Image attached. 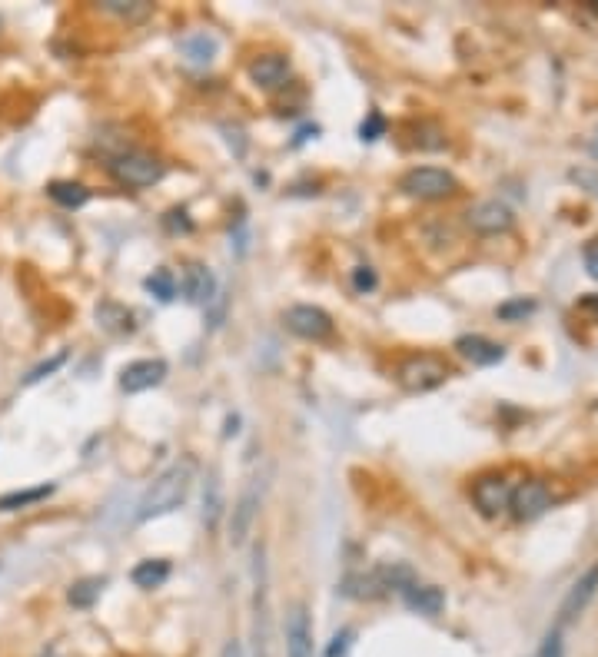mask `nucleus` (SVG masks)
<instances>
[{
	"label": "nucleus",
	"mask_w": 598,
	"mask_h": 657,
	"mask_svg": "<svg viewBox=\"0 0 598 657\" xmlns=\"http://www.w3.org/2000/svg\"><path fill=\"white\" fill-rule=\"evenodd\" d=\"M197 472H200V465H197V458H190V455H183L180 462H173L167 472L147 488V495L140 498V505H137L140 525L150 518L170 515V511H177L183 502H187L190 492H193V482H197Z\"/></svg>",
	"instance_id": "nucleus-1"
},
{
	"label": "nucleus",
	"mask_w": 598,
	"mask_h": 657,
	"mask_svg": "<svg viewBox=\"0 0 598 657\" xmlns=\"http://www.w3.org/2000/svg\"><path fill=\"white\" fill-rule=\"evenodd\" d=\"M110 176L127 190H147V186L160 183L167 166L160 163V156H153L147 150H123L117 156H110L107 163Z\"/></svg>",
	"instance_id": "nucleus-2"
},
{
	"label": "nucleus",
	"mask_w": 598,
	"mask_h": 657,
	"mask_svg": "<svg viewBox=\"0 0 598 657\" xmlns=\"http://www.w3.org/2000/svg\"><path fill=\"white\" fill-rule=\"evenodd\" d=\"M449 362L436 356V352H419V356H409L406 362L396 369V382L402 385L406 392L412 395H422V392H432L439 385H446L449 379Z\"/></svg>",
	"instance_id": "nucleus-3"
},
{
	"label": "nucleus",
	"mask_w": 598,
	"mask_h": 657,
	"mask_svg": "<svg viewBox=\"0 0 598 657\" xmlns=\"http://www.w3.org/2000/svg\"><path fill=\"white\" fill-rule=\"evenodd\" d=\"M456 176L439 166H416L399 180V190L412 196V200H446L456 193Z\"/></svg>",
	"instance_id": "nucleus-4"
},
{
	"label": "nucleus",
	"mask_w": 598,
	"mask_h": 657,
	"mask_svg": "<svg viewBox=\"0 0 598 657\" xmlns=\"http://www.w3.org/2000/svg\"><path fill=\"white\" fill-rule=\"evenodd\" d=\"M256 594H253V641H256V657H270V601H266V548H256Z\"/></svg>",
	"instance_id": "nucleus-5"
},
{
	"label": "nucleus",
	"mask_w": 598,
	"mask_h": 657,
	"mask_svg": "<svg viewBox=\"0 0 598 657\" xmlns=\"http://www.w3.org/2000/svg\"><path fill=\"white\" fill-rule=\"evenodd\" d=\"M283 322L286 329L293 332L299 339H309V342H319V339H329L333 336V316L319 306H290L283 312Z\"/></svg>",
	"instance_id": "nucleus-6"
},
{
	"label": "nucleus",
	"mask_w": 598,
	"mask_h": 657,
	"mask_svg": "<svg viewBox=\"0 0 598 657\" xmlns=\"http://www.w3.org/2000/svg\"><path fill=\"white\" fill-rule=\"evenodd\" d=\"M552 505V492L542 478H525L512 488V498H509V508L512 515L519 521H535L539 515H545Z\"/></svg>",
	"instance_id": "nucleus-7"
},
{
	"label": "nucleus",
	"mask_w": 598,
	"mask_h": 657,
	"mask_svg": "<svg viewBox=\"0 0 598 657\" xmlns=\"http://www.w3.org/2000/svg\"><path fill=\"white\" fill-rule=\"evenodd\" d=\"M260 502H263V485L260 478H250V485L243 488L240 502L233 505V518H230V545H243L253 531V521L260 515Z\"/></svg>",
	"instance_id": "nucleus-8"
},
{
	"label": "nucleus",
	"mask_w": 598,
	"mask_h": 657,
	"mask_svg": "<svg viewBox=\"0 0 598 657\" xmlns=\"http://www.w3.org/2000/svg\"><path fill=\"white\" fill-rule=\"evenodd\" d=\"M509 498H512V485L505 475H482L476 478L472 485V502L482 511L486 518H496L509 508Z\"/></svg>",
	"instance_id": "nucleus-9"
},
{
	"label": "nucleus",
	"mask_w": 598,
	"mask_h": 657,
	"mask_svg": "<svg viewBox=\"0 0 598 657\" xmlns=\"http://www.w3.org/2000/svg\"><path fill=\"white\" fill-rule=\"evenodd\" d=\"M167 372H170V365L163 359H137L120 372V389L127 395L150 392L167 379Z\"/></svg>",
	"instance_id": "nucleus-10"
},
{
	"label": "nucleus",
	"mask_w": 598,
	"mask_h": 657,
	"mask_svg": "<svg viewBox=\"0 0 598 657\" xmlns=\"http://www.w3.org/2000/svg\"><path fill=\"white\" fill-rule=\"evenodd\" d=\"M512 210L499 200H482L476 203L472 210L466 213V223L476 229L482 236H496V233H505V229H512Z\"/></svg>",
	"instance_id": "nucleus-11"
},
{
	"label": "nucleus",
	"mask_w": 598,
	"mask_h": 657,
	"mask_svg": "<svg viewBox=\"0 0 598 657\" xmlns=\"http://www.w3.org/2000/svg\"><path fill=\"white\" fill-rule=\"evenodd\" d=\"M286 657H313V621L306 604H293L286 614Z\"/></svg>",
	"instance_id": "nucleus-12"
},
{
	"label": "nucleus",
	"mask_w": 598,
	"mask_h": 657,
	"mask_svg": "<svg viewBox=\"0 0 598 657\" xmlns=\"http://www.w3.org/2000/svg\"><path fill=\"white\" fill-rule=\"evenodd\" d=\"M595 594H598V565L585 571V575L569 588V594H565V601L559 608V624H569V621L579 618V614L589 608V601L595 598Z\"/></svg>",
	"instance_id": "nucleus-13"
},
{
	"label": "nucleus",
	"mask_w": 598,
	"mask_h": 657,
	"mask_svg": "<svg viewBox=\"0 0 598 657\" xmlns=\"http://www.w3.org/2000/svg\"><path fill=\"white\" fill-rule=\"evenodd\" d=\"M250 80L263 90H280L290 80V60L283 54H263L250 64Z\"/></svg>",
	"instance_id": "nucleus-14"
},
{
	"label": "nucleus",
	"mask_w": 598,
	"mask_h": 657,
	"mask_svg": "<svg viewBox=\"0 0 598 657\" xmlns=\"http://www.w3.org/2000/svg\"><path fill=\"white\" fill-rule=\"evenodd\" d=\"M183 292L193 306H210L216 299V276L203 263H187L183 269Z\"/></svg>",
	"instance_id": "nucleus-15"
},
{
	"label": "nucleus",
	"mask_w": 598,
	"mask_h": 657,
	"mask_svg": "<svg viewBox=\"0 0 598 657\" xmlns=\"http://www.w3.org/2000/svg\"><path fill=\"white\" fill-rule=\"evenodd\" d=\"M456 349H459V356L469 359L472 365H499L505 359V349L486 336H459Z\"/></svg>",
	"instance_id": "nucleus-16"
},
{
	"label": "nucleus",
	"mask_w": 598,
	"mask_h": 657,
	"mask_svg": "<svg viewBox=\"0 0 598 657\" xmlns=\"http://www.w3.org/2000/svg\"><path fill=\"white\" fill-rule=\"evenodd\" d=\"M402 601L416 614H426V618H436V614H442V608H446V594H442V588H436V584H419V581L402 594Z\"/></svg>",
	"instance_id": "nucleus-17"
},
{
	"label": "nucleus",
	"mask_w": 598,
	"mask_h": 657,
	"mask_svg": "<svg viewBox=\"0 0 598 657\" xmlns=\"http://www.w3.org/2000/svg\"><path fill=\"white\" fill-rule=\"evenodd\" d=\"M170 571L173 568H170L167 558H147V561H140V565L130 571V581L137 584V588H143V591H153V588H163V584H167Z\"/></svg>",
	"instance_id": "nucleus-18"
},
{
	"label": "nucleus",
	"mask_w": 598,
	"mask_h": 657,
	"mask_svg": "<svg viewBox=\"0 0 598 657\" xmlns=\"http://www.w3.org/2000/svg\"><path fill=\"white\" fill-rule=\"evenodd\" d=\"M97 322L113 336H130L133 329H137V322H133V312L127 306H120V302H100L97 306Z\"/></svg>",
	"instance_id": "nucleus-19"
},
{
	"label": "nucleus",
	"mask_w": 598,
	"mask_h": 657,
	"mask_svg": "<svg viewBox=\"0 0 598 657\" xmlns=\"http://www.w3.org/2000/svg\"><path fill=\"white\" fill-rule=\"evenodd\" d=\"M47 196L57 206H64V210H80V206L90 200V190L77 180H54L47 186Z\"/></svg>",
	"instance_id": "nucleus-20"
},
{
	"label": "nucleus",
	"mask_w": 598,
	"mask_h": 657,
	"mask_svg": "<svg viewBox=\"0 0 598 657\" xmlns=\"http://www.w3.org/2000/svg\"><path fill=\"white\" fill-rule=\"evenodd\" d=\"M220 515H223V485H220V475L210 472L203 485V525L216 528Z\"/></svg>",
	"instance_id": "nucleus-21"
},
{
	"label": "nucleus",
	"mask_w": 598,
	"mask_h": 657,
	"mask_svg": "<svg viewBox=\"0 0 598 657\" xmlns=\"http://www.w3.org/2000/svg\"><path fill=\"white\" fill-rule=\"evenodd\" d=\"M103 588H107V578H80V581L70 584L67 601L74 604V608H94Z\"/></svg>",
	"instance_id": "nucleus-22"
},
{
	"label": "nucleus",
	"mask_w": 598,
	"mask_h": 657,
	"mask_svg": "<svg viewBox=\"0 0 598 657\" xmlns=\"http://www.w3.org/2000/svg\"><path fill=\"white\" fill-rule=\"evenodd\" d=\"M180 50L193 67H206L216 57V40L210 34H193V37H183Z\"/></svg>",
	"instance_id": "nucleus-23"
},
{
	"label": "nucleus",
	"mask_w": 598,
	"mask_h": 657,
	"mask_svg": "<svg viewBox=\"0 0 598 657\" xmlns=\"http://www.w3.org/2000/svg\"><path fill=\"white\" fill-rule=\"evenodd\" d=\"M143 286H147L150 296H157L160 302H173V299H177V276H173V269H167V266L153 269Z\"/></svg>",
	"instance_id": "nucleus-24"
},
{
	"label": "nucleus",
	"mask_w": 598,
	"mask_h": 657,
	"mask_svg": "<svg viewBox=\"0 0 598 657\" xmlns=\"http://www.w3.org/2000/svg\"><path fill=\"white\" fill-rule=\"evenodd\" d=\"M54 495V485H37V488H27V492H10V495H0V511H17L24 505H37L44 498Z\"/></svg>",
	"instance_id": "nucleus-25"
},
{
	"label": "nucleus",
	"mask_w": 598,
	"mask_h": 657,
	"mask_svg": "<svg viewBox=\"0 0 598 657\" xmlns=\"http://www.w3.org/2000/svg\"><path fill=\"white\" fill-rule=\"evenodd\" d=\"M103 10H110V14H117V17H127V20H137L150 14V4L147 0H103Z\"/></svg>",
	"instance_id": "nucleus-26"
},
{
	"label": "nucleus",
	"mask_w": 598,
	"mask_h": 657,
	"mask_svg": "<svg viewBox=\"0 0 598 657\" xmlns=\"http://www.w3.org/2000/svg\"><path fill=\"white\" fill-rule=\"evenodd\" d=\"M529 312H535V302L532 299H512V302H502L496 309V316L502 322H515V319H525Z\"/></svg>",
	"instance_id": "nucleus-27"
},
{
	"label": "nucleus",
	"mask_w": 598,
	"mask_h": 657,
	"mask_svg": "<svg viewBox=\"0 0 598 657\" xmlns=\"http://www.w3.org/2000/svg\"><path fill=\"white\" fill-rule=\"evenodd\" d=\"M64 362H67V349H60L57 356L50 359V362H40L37 369H30V372H27V379H24V385H37L40 379H47V375H54V372H57Z\"/></svg>",
	"instance_id": "nucleus-28"
},
{
	"label": "nucleus",
	"mask_w": 598,
	"mask_h": 657,
	"mask_svg": "<svg viewBox=\"0 0 598 657\" xmlns=\"http://www.w3.org/2000/svg\"><path fill=\"white\" fill-rule=\"evenodd\" d=\"M386 133V117L383 113H369V120H363V127H359V137H363L366 143L379 140Z\"/></svg>",
	"instance_id": "nucleus-29"
},
{
	"label": "nucleus",
	"mask_w": 598,
	"mask_h": 657,
	"mask_svg": "<svg viewBox=\"0 0 598 657\" xmlns=\"http://www.w3.org/2000/svg\"><path fill=\"white\" fill-rule=\"evenodd\" d=\"M376 283H379V279H376V273L369 266H356L353 269V289L356 292H373Z\"/></svg>",
	"instance_id": "nucleus-30"
},
{
	"label": "nucleus",
	"mask_w": 598,
	"mask_h": 657,
	"mask_svg": "<svg viewBox=\"0 0 598 657\" xmlns=\"http://www.w3.org/2000/svg\"><path fill=\"white\" fill-rule=\"evenodd\" d=\"M353 638H356L353 628H343V631H339L336 638H333V644H329V648H326V657H346V651H349V644H353Z\"/></svg>",
	"instance_id": "nucleus-31"
},
{
	"label": "nucleus",
	"mask_w": 598,
	"mask_h": 657,
	"mask_svg": "<svg viewBox=\"0 0 598 657\" xmlns=\"http://www.w3.org/2000/svg\"><path fill=\"white\" fill-rule=\"evenodd\" d=\"M535 657H562V631L559 628L545 634L542 648H539V654H535Z\"/></svg>",
	"instance_id": "nucleus-32"
},
{
	"label": "nucleus",
	"mask_w": 598,
	"mask_h": 657,
	"mask_svg": "<svg viewBox=\"0 0 598 657\" xmlns=\"http://www.w3.org/2000/svg\"><path fill=\"white\" fill-rule=\"evenodd\" d=\"M167 229H173V233H190L193 223L187 219V210H173V213H167Z\"/></svg>",
	"instance_id": "nucleus-33"
},
{
	"label": "nucleus",
	"mask_w": 598,
	"mask_h": 657,
	"mask_svg": "<svg viewBox=\"0 0 598 657\" xmlns=\"http://www.w3.org/2000/svg\"><path fill=\"white\" fill-rule=\"evenodd\" d=\"M582 259H585V269H589V276L598 283V239H592V243L582 249Z\"/></svg>",
	"instance_id": "nucleus-34"
},
{
	"label": "nucleus",
	"mask_w": 598,
	"mask_h": 657,
	"mask_svg": "<svg viewBox=\"0 0 598 657\" xmlns=\"http://www.w3.org/2000/svg\"><path fill=\"white\" fill-rule=\"evenodd\" d=\"M572 180L582 183L592 196H598V173L595 170H572Z\"/></svg>",
	"instance_id": "nucleus-35"
},
{
	"label": "nucleus",
	"mask_w": 598,
	"mask_h": 657,
	"mask_svg": "<svg viewBox=\"0 0 598 657\" xmlns=\"http://www.w3.org/2000/svg\"><path fill=\"white\" fill-rule=\"evenodd\" d=\"M220 657H246V654H243V644H240V641H236V638H230V641H226V644H223V651H220Z\"/></svg>",
	"instance_id": "nucleus-36"
},
{
	"label": "nucleus",
	"mask_w": 598,
	"mask_h": 657,
	"mask_svg": "<svg viewBox=\"0 0 598 657\" xmlns=\"http://www.w3.org/2000/svg\"><path fill=\"white\" fill-rule=\"evenodd\" d=\"M40 657H60V651L54 648V644H50V648H44V651H40Z\"/></svg>",
	"instance_id": "nucleus-37"
},
{
	"label": "nucleus",
	"mask_w": 598,
	"mask_h": 657,
	"mask_svg": "<svg viewBox=\"0 0 598 657\" xmlns=\"http://www.w3.org/2000/svg\"><path fill=\"white\" fill-rule=\"evenodd\" d=\"M589 150H592V156L598 160V130H595V137H592V143H589Z\"/></svg>",
	"instance_id": "nucleus-38"
},
{
	"label": "nucleus",
	"mask_w": 598,
	"mask_h": 657,
	"mask_svg": "<svg viewBox=\"0 0 598 657\" xmlns=\"http://www.w3.org/2000/svg\"><path fill=\"white\" fill-rule=\"evenodd\" d=\"M582 306H585V309H595V312H598V299H582Z\"/></svg>",
	"instance_id": "nucleus-39"
}]
</instances>
